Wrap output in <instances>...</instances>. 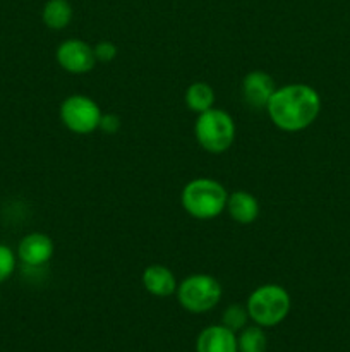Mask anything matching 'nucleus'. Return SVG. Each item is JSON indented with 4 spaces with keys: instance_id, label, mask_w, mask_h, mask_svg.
I'll use <instances>...</instances> for the list:
<instances>
[{
    "instance_id": "nucleus-19",
    "label": "nucleus",
    "mask_w": 350,
    "mask_h": 352,
    "mask_svg": "<svg viewBox=\"0 0 350 352\" xmlns=\"http://www.w3.org/2000/svg\"><path fill=\"white\" fill-rule=\"evenodd\" d=\"M120 126H122V122H120L119 116H115V113H103L98 129L106 134H117L119 133Z\"/></svg>"
},
{
    "instance_id": "nucleus-13",
    "label": "nucleus",
    "mask_w": 350,
    "mask_h": 352,
    "mask_svg": "<svg viewBox=\"0 0 350 352\" xmlns=\"http://www.w3.org/2000/svg\"><path fill=\"white\" fill-rule=\"evenodd\" d=\"M72 14L74 12L69 0H48L41 10V19L48 30L60 31L71 24Z\"/></svg>"
},
{
    "instance_id": "nucleus-7",
    "label": "nucleus",
    "mask_w": 350,
    "mask_h": 352,
    "mask_svg": "<svg viewBox=\"0 0 350 352\" xmlns=\"http://www.w3.org/2000/svg\"><path fill=\"white\" fill-rule=\"evenodd\" d=\"M55 57H57L58 65L71 74H86L93 71L96 65L93 47L79 38H69L62 41Z\"/></svg>"
},
{
    "instance_id": "nucleus-9",
    "label": "nucleus",
    "mask_w": 350,
    "mask_h": 352,
    "mask_svg": "<svg viewBox=\"0 0 350 352\" xmlns=\"http://www.w3.org/2000/svg\"><path fill=\"white\" fill-rule=\"evenodd\" d=\"M275 89H277V86H275L273 78L264 71L249 72L242 79V86H240L244 102L250 109H266Z\"/></svg>"
},
{
    "instance_id": "nucleus-3",
    "label": "nucleus",
    "mask_w": 350,
    "mask_h": 352,
    "mask_svg": "<svg viewBox=\"0 0 350 352\" xmlns=\"http://www.w3.org/2000/svg\"><path fill=\"white\" fill-rule=\"evenodd\" d=\"M250 322L263 329L277 327L288 316L292 308L290 294L278 284L259 285L250 292L246 302Z\"/></svg>"
},
{
    "instance_id": "nucleus-1",
    "label": "nucleus",
    "mask_w": 350,
    "mask_h": 352,
    "mask_svg": "<svg viewBox=\"0 0 350 352\" xmlns=\"http://www.w3.org/2000/svg\"><path fill=\"white\" fill-rule=\"evenodd\" d=\"M264 110L278 129L299 133L307 129L318 119L321 98L312 86L294 82L275 89Z\"/></svg>"
},
{
    "instance_id": "nucleus-11",
    "label": "nucleus",
    "mask_w": 350,
    "mask_h": 352,
    "mask_svg": "<svg viewBox=\"0 0 350 352\" xmlns=\"http://www.w3.org/2000/svg\"><path fill=\"white\" fill-rule=\"evenodd\" d=\"M143 287L154 298H170L177 292L178 282L174 272L163 265H151L143 272Z\"/></svg>"
},
{
    "instance_id": "nucleus-5",
    "label": "nucleus",
    "mask_w": 350,
    "mask_h": 352,
    "mask_svg": "<svg viewBox=\"0 0 350 352\" xmlns=\"http://www.w3.org/2000/svg\"><path fill=\"white\" fill-rule=\"evenodd\" d=\"M177 299L185 311L192 315L208 313L222 301V284L206 274H194L185 277L177 287Z\"/></svg>"
},
{
    "instance_id": "nucleus-16",
    "label": "nucleus",
    "mask_w": 350,
    "mask_h": 352,
    "mask_svg": "<svg viewBox=\"0 0 350 352\" xmlns=\"http://www.w3.org/2000/svg\"><path fill=\"white\" fill-rule=\"evenodd\" d=\"M249 313L247 308L242 305H230L229 308H225L222 315V325H225L226 329H230L232 332L239 333L240 330L246 329L247 322H249Z\"/></svg>"
},
{
    "instance_id": "nucleus-6",
    "label": "nucleus",
    "mask_w": 350,
    "mask_h": 352,
    "mask_svg": "<svg viewBox=\"0 0 350 352\" xmlns=\"http://www.w3.org/2000/svg\"><path fill=\"white\" fill-rule=\"evenodd\" d=\"M62 124L74 134H91L100 127L102 109L86 95H71L60 103L58 110Z\"/></svg>"
},
{
    "instance_id": "nucleus-17",
    "label": "nucleus",
    "mask_w": 350,
    "mask_h": 352,
    "mask_svg": "<svg viewBox=\"0 0 350 352\" xmlns=\"http://www.w3.org/2000/svg\"><path fill=\"white\" fill-rule=\"evenodd\" d=\"M17 267V254L7 244H0V284L9 280Z\"/></svg>"
},
{
    "instance_id": "nucleus-4",
    "label": "nucleus",
    "mask_w": 350,
    "mask_h": 352,
    "mask_svg": "<svg viewBox=\"0 0 350 352\" xmlns=\"http://www.w3.org/2000/svg\"><path fill=\"white\" fill-rule=\"evenodd\" d=\"M194 134L199 146L213 155L225 153L235 140V122L232 116L222 109H209L198 113Z\"/></svg>"
},
{
    "instance_id": "nucleus-18",
    "label": "nucleus",
    "mask_w": 350,
    "mask_h": 352,
    "mask_svg": "<svg viewBox=\"0 0 350 352\" xmlns=\"http://www.w3.org/2000/svg\"><path fill=\"white\" fill-rule=\"evenodd\" d=\"M95 50V57L96 62H103V64H110L112 60H115L117 54H119V48H117L115 43L108 40L98 41V43L93 47Z\"/></svg>"
},
{
    "instance_id": "nucleus-15",
    "label": "nucleus",
    "mask_w": 350,
    "mask_h": 352,
    "mask_svg": "<svg viewBox=\"0 0 350 352\" xmlns=\"http://www.w3.org/2000/svg\"><path fill=\"white\" fill-rule=\"evenodd\" d=\"M237 347L239 352H266L268 337L264 329L259 325H247L237 333Z\"/></svg>"
},
{
    "instance_id": "nucleus-8",
    "label": "nucleus",
    "mask_w": 350,
    "mask_h": 352,
    "mask_svg": "<svg viewBox=\"0 0 350 352\" xmlns=\"http://www.w3.org/2000/svg\"><path fill=\"white\" fill-rule=\"evenodd\" d=\"M54 256V241L43 232H31L21 239L17 258L26 268H43Z\"/></svg>"
},
{
    "instance_id": "nucleus-12",
    "label": "nucleus",
    "mask_w": 350,
    "mask_h": 352,
    "mask_svg": "<svg viewBox=\"0 0 350 352\" xmlns=\"http://www.w3.org/2000/svg\"><path fill=\"white\" fill-rule=\"evenodd\" d=\"M225 210L229 212L230 219L235 220L237 223L249 226L259 217V201L256 196L247 191H233L232 195H229Z\"/></svg>"
},
{
    "instance_id": "nucleus-14",
    "label": "nucleus",
    "mask_w": 350,
    "mask_h": 352,
    "mask_svg": "<svg viewBox=\"0 0 350 352\" xmlns=\"http://www.w3.org/2000/svg\"><path fill=\"white\" fill-rule=\"evenodd\" d=\"M215 89H213L208 82H192V85L185 89V107L196 113H202L206 112V110L213 109V107H215Z\"/></svg>"
},
{
    "instance_id": "nucleus-10",
    "label": "nucleus",
    "mask_w": 350,
    "mask_h": 352,
    "mask_svg": "<svg viewBox=\"0 0 350 352\" xmlns=\"http://www.w3.org/2000/svg\"><path fill=\"white\" fill-rule=\"evenodd\" d=\"M196 352H239L237 333L225 325H209L196 339Z\"/></svg>"
},
{
    "instance_id": "nucleus-2",
    "label": "nucleus",
    "mask_w": 350,
    "mask_h": 352,
    "mask_svg": "<svg viewBox=\"0 0 350 352\" xmlns=\"http://www.w3.org/2000/svg\"><path fill=\"white\" fill-rule=\"evenodd\" d=\"M229 191L225 186L209 177L192 179L184 186L180 203L185 212L198 220H213L226 208Z\"/></svg>"
}]
</instances>
